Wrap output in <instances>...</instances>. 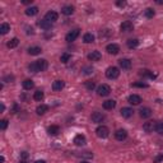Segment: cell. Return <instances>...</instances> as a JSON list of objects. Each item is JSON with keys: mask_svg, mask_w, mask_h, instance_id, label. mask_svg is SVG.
Listing matches in <instances>:
<instances>
[{"mask_svg": "<svg viewBox=\"0 0 163 163\" xmlns=\"http://www.w3.org/2000/svg\"><path fill=\"white\" fill-rule=\"evenodd\" d=\"M14 78L13 76H5V78H4V80H13Z\"/></svg>", "mask_w": 163, "mask_h": 163, "instance_id": "f6af8a7d", "label": "cell"}, {"mask_svg": "<svg viewBox=\"0 0 163 163\" xmlns=\"http://www.w3.org/2000/svg\"><path fill=\"white\" fill-rule=\"evenodd\" d=\"M48 111V106L47 105H40L37 108H36V112H37V115H43V113H46Z\"/></svg>", "mask_w": 163, "mask_h": 163, "instance_id": "d4e9b609", "label": "cell"}, {"mask_svg": "<svg viewBox=\"0 0 163 163\" xmlns=\"http://www.w3.org/2000/svg\"><path fill=\"white\" fill-rule=\"evenodd\" d=\"M101 58H102V55L100 51H92L91 54H88V60H91V61H100Z\"/></svg>", "mask_w": 163, "mask_h": 163, "instance_id": "2e32d148", "label": "cell"}, {"mask_svg": "<svg viewBox=\"0 0 163 163\" xmlns=\"http://www.w3.org/2000/svg\"><path fill=\"white\" fill-rule=\"evenodd\" d=\"M6 128H8V120L4 119V120L0 121V129H1V130H5Z\"/></svg>", "mask_w": 163, "mask_h": 163, "instance_id": "74e56055", "label": "cell"}, {"mask_svg": "<svg viewBox=\"0 0 163 163\" xmlns=\"http://www.w3.org/2000/svg\"><path fill=\"white\" fill-rule=\"evenodd\" d=\"M85 88H87L88 91H93V89L96 88V84H94V82H91V80L85 82Z\"/></svg>", "mask_w": 163, "mask_h": 163, "instance_id": "e575fe53", "label": "cell"}, {"mask_svg": "<svg viewBox=\"0 0 163 163\" xmlns=\"http://www.w3.org/2000/svg\"><path fill=\"white\" fill-rule=\"evenodd\" d=\"M91 119H92V121L94 122V124H101V122L105 120V115L102 112H93Z\"/></svg>", "mask_w": 163, "mask_h": 163, "instance_id": "ba28073f", "label": "cell"}, {"mask_svg": "<svg viewBox=\"0 0 163 163\" xmlns=\"http://www.w3.org/2000/svg\"><path fill=\"white\" fill-rule=\"evenodd\" d=\"M83 41H84V43H92L94 41V36L92 33H85L83 37Z\"/></svg>", "mask_w": 163, "mask_h": 163, "instance_id": "4dcf8cb0", "label": "cell"}, {"mask_svg": "<svg viewBox=\"0 0 163 163\" xmlns=\"http://www.w3.org/2000/svg\"><path fill=\"white\" fill-rule=\"evenodd\" d=\"M20 163H26V162H20Z\"/></svg>", "mask_w": 163, "mask_h": 163, "instance_id": "f907efd6", "label": "cell"}, {"mask_svg": "<svg viewBox=\"0 0 163 163\" xmlns=\"http://www.w3.org/2000/svg\"><path fill=\"white\" fill-rule=\"evenodd\" d=\"M22 156H23V158H27V153H26V152H23Z\"/></svg>", "mask_w": 163, "mask_h": 163, "instance_id": "c3c4849f", "label": "cell"}, {"mask_svg": "<svg viewBox=\"0 0 163 163\" xmlns=\"http://www.w3.org/2000/svg\"><path fill=\"white\" fill-rule=\"evenodd\" d=\"M37 13H38L37 6H30L26 9V15H28V17H33V15H36Z\"/></svg>", "mask_w": 163, "mask_h": 163, "instance_id": "603a6c76", "label": "cell"}, {"mask_svg": "<svg viewBox=\"0 0 163 163\" xmlns=\"http://www.w3.org/2000/svg\"><path fill=\"white\" fill-rule=\"evenodd\" d=\"M35 163H46V162H45L43 159H38V161H36Z\"/></svg>", "mask_w": 163, "mask_h": 163, "instance_id": "bcb514c9", "label": "cell"}, {"mask_svg": "<svg viewBox=\"0 0 163 163\" xmlns=\"http://www.w3.org/2000/svg\"><path fill=\"white\" fill-rule=\"evenodd\" d=\"M140 117H143V119H149L150 116H152V110H150L149 107H143L140 108Z\"/></svg>", "mask_w": 163, "mask_h": 163, "instance_id": "5bb4252c", "label": "cell"}, {"mask_svg": "<svg viewBox=\"0 0 163 163\" xmlns=\"http://www.w3.org/2000/svg\"><path fill=\"white\" fill-rule=\"evenodd\" d=\"M120 30H121V32L129 33V32H133V31H134V24H133L131 22H130V20H125V22H122V23H121Z\"/></svg>", "mask_w": 163, "mask_h": 163, "instance_id": "5b68a950", "label": "cell"}, {"mask_svg": "<svg viewBox=\"0 0 163 163\" xmlns=\"http://www.w3.org/2000/svg\"><path fill=\"white\" fill-rule=\"evenodd\" d=\"M119 65H120V68L128 70V69L131 68V60L130 59H121V60H119Z\"/></svg>", "mask_w": 163, "mask_h": 163, "instance_id": "9a60e30c", "label": "cell"}, {"mask_svg": "<svg viewBox=\"0 0 163 163\" xmlns=\"http://www.w3.org/2000/svg\"><path fill=\"white\" fill-rule=\"evenodd\" d=\"M139 74L143 75V76H148V78H156V74H153L152 71L146 70V69H143V70H140Z\"/></svg>", "mask_w": 163, "mask_h": 163, "instance_id": "f546056e", "label": "cell"}, {"mask_svg": "<svg viewBox=\"0 0 163 163\" xmlns=\"http://www.w3.org/2000/svg\"><path fill=\"white\" fill-rule=\"evenodd\" d=\"M36 64H37L40 71H45V70H47V68H48V63H47V60H45V59L37 60V61H36Z\"/></svg>", "mask_w": 163, "mask_h": 163, "instance_id": "8fae6325", "label": "cell"}, {"mask_svg": "<svg viewBox=\"0 0 163 163\" xmlns=\"http://www.w3.org/2000/svg\"><path fill=\"white\" fill-rule=\"evenodd\" d=\"M71 59V55L70 54H68V52H65V54L61 55V58H60V61L61 63H64V64H66L69 60Z\"/></svg>", "mask_w": 163, "mask_h": 163, "instance_id": "836d02e7", "label": "cell"}, {"mask_svg": "<svg viewBox=\"0 0 163 163\" xmlns=\"http://www.w3.org/2000/svg\"><path fill=\"white\" fill-rule=\"evenodd\" d=\"M156 126H157V121H146L143 125V130L145 133H153L156 131Z\"/></svg>", "mask_w": 163, "mask_h": 163, "instance_id": "277c9868", "label": "cell"}, {"mask_svg": "<svg viewBox=\"0 0 163 163\" xmlns=\"http://www.w3.org/2000/svg\"><path fill=\"white\" fill-rule=\"evenodd\" d=\"M4 110H5V106H4V103H1V105H0V111L4 112Z\"/></svg>", "mask_w": 163, "mask_h": 163, "instance_id": "7bdbcfd3", "label": "cell"}, {"mask_svg": "<svg viewBox=\"0 0 163 163\" xmlns=\"http://www.w3.org/2000/svg\"><path fill=\"white\" fill-rule=\"evenodd\" d=\"M85 143H87V139H85L84 135H82V134H79V135H76L74 138V144L78 145V146H83Z\"/></svg>", "mask_w": 163, "mask_h": 163, "instance_id": "4fadbf2b", "label": "cell"}, {"mask_svg": "<svg viewBox=\"0 0 163 163\" xmlns=\"http://www.w3.org/2000/svg\"><path fill=\"white\" fill-rule=\"evenodd\" d=\"M116 5H117V6H125V5H126V1H117Z\"/></svg>", "mask_w": 163, "mask_h": 163, "instance_id": "b9f144b4", "label": "cell"}, {"mask_svg": "<svg viewBox=\"0 0 163 163\" xmlns=\"http://www.w3.org/2000/svg\"><path fill=\"white\" fill-rule=\"evenodd\" d=\"M38 26L42 28V30H50V28L52 27V23L51 22H48V20H46V19H41L40 22H38Z\"/></svg>", "mask_w": 163, "mask_h": 163, "instance_id": "ffe728a7", "label": "cell"}, {"mask_svg": "<svg viewBox=\"0 0 163 163\" xmlns=\"http://www.w3.org/2000/svg\"><path fill=\"white\" fill-rule=\"evenodd\" d=\"M28 69H30V71H32V73H38V71H40V70H38V66H37V64H36V63L30 64Z\"/></svg>", "mask_w": 163, "mask_h": 163, "instance_id": "8d00e7d4", "label": "cell"}, {"mask_svg": "<svg viewBox=\"0 0 163 163\" xmlns=\"http://www.w3.org/2000/svg\"><path fill=\"white\" fill-rule=\"evenodd\" d=\"M128 101H129V103H131V105H139L141 102V97L138 96V94H131L129 97Z\"/></svg>", "mask_w": 163, "mask_h": 163, "instance_id": "44dd1931", "label": "cell"}, {"mask_svg": "<svg viewBox=\"0 0 163 163\" xmlns=\"http://www.w3.org/2000/svg\"><path fill=\"white\" fill-rule=\"evenodd\" d=\"M42 50H41V47L38 46H33V47H30L28 48V54L32 55V56H36V55H40Z\"/></svg>", "mask_w": 163, "mask_h": 163, "instance_id": "cb8c5ba5", "label": "cell"}, {"mask_svg": "<svg viewBox=\"0 0 163 163\" xmlns=\"http://www.w3.org/2000/svg\"><path fill=\"white\" fill-rule=\"evenodd\" d=\"M79 35H80V30H73L71 32H69V33L65 36V40L68 41V42H73V41H75L76 38L79 37Z\"/></svg>", "mask_w": 163, "mask_h": 163, "instance_id": "8992f818", "label": "cell"}, {"mask_svg": "<svg viewBox=\"0 0 163 163\" xmlns=\"http://www.w3.org/2000/svg\"><path fill=\"white\" fill-rule=\"evenodd\" d=\"M23 4H32V0H23Z\"/></svg>", "mask_w": 163, "mask_h": 163, "instance_id": "ee69618b", "label": "cell"}, {"mask_svg": "<svg viewBox=\"0 0 163 163\" xmlns=\"http://www.w3.org/2000/svg\"><path fill=\"white\" fill-rule=\"evenodd\" d=\"M116 107V101L113 100H107L103 102V108L105 110H113Z\"/></svg>", "mask_w": 163, "mask_h": 163, "instance_id": "d6986e66", "label": "cell"}, {"mask_svg": "<svg viewBox=\"0 0 163 163\" xmlns=\"http://www.w3.org/2000/svg\"><path fill=\"white\" fill-rule=\"evenodd\" d=\"M33 100H35V101L41 102V101L43 100V92H42V91H37V92H35V94H33Z\"/></svg>", "mask_w": 163, "mask_h": 163, "instance_id": "1f68e13d", "label": "cell"}, {"mask_svg": "<svg viewBox=\"0 0 163 163\" xmlns=\"http://www.w3.org/2000/svg\"><path fill=\"white\" fill-rule=\"evenodd\" d=\"M48 134H50V135H58V134L60 133V128L58 125H51L50 128H48Z\"/></svg>", "mask_w": 163, "mask_h": 163, "instance_id": "484cf974", "label": "cell"}, {"mask_svg": "<svg viewBox=\"0 0 163 163\" xmlns=\"http://www.w3.org/2000/svg\"><path fill=\"white\" fill-rule=\"evenodd\" d=\"M18 43H19V40L17 37H14V38H12L9 42L6 43V46L9 47V48H14V47H17L18 46Z\"/></svg>", "mask_w": 163, "mask_h": 163, "instance_id": "f1b7e54d", "label": "cell"}, {"mask_svg": "<svg viewBox=\"0 0 163 163\" xmlns=\"http://www.w3.org/2000/svg\"><path fill=\"white\" fill-rule=\"evenodd\" d=\"M80 163H89V162H87V161H82Z\"/></svg>", "mask_w": 163, "mask_h": 163, "instance_id": "681fc988", "label": "cell"}, {"mask_svg": "<svg viewBox=\"0 0 163 163\" xmlns=\"http://www.w3.org/2000/svg\"><path fill=\"white\" fill-rule=\"evenodd\" d=\"M97 93H98V96H101V97H106L111 93V88H110V85H107V84H101L100 87L97 88Z\"/></svg>", "mask_w": 163, "mask_h": 163, "instance_id": "3957f363", "label": "cell"}, {"mask_svg": "<svg viewBox=\"0 0 163 163\" xmlns=\"http://www.w3.org/2000/svg\"><path fill=\"white\" fill-rule=\"evenodd\" d=\"M9 31H10V24L3 23L1 26H0V33H1V35H6Z\"/></svg>", "mask_w": 163, "mask_h": 163, "instance_id": "83f0119b", "label": "cell"}, {"mask_svg": "<svg viewBox=\"0 0 163 163\" xmlns=\"http://www.w3.org/2000/svg\"><path fill=\"white\" fill-rule=\"evenodd\" d=\"M58 18H59V14L56 13V12H54V10L47 12L46 15H45V19L48 20V22H51V23L56 22V20H58Z\"/></svg>", "mask_w": 163, "mask_h": 163, "instance_id": "9c48e42d", "label": "cell"}, {"mask_svg": "<svg viewBox=\"0 0 163 163\" xmlns=\"http://www.w3.org/2000/svg\"><path fill=\"white\" fill-rule=\"evenodd\" d=\"M131 87H139V88H148V84L146 83H133Z\"/></svg>", "mask_w": 163, "mask_h": 163, "instance_id": "f35d334b", "label": "cell"}, {"mask_svg": "<svg viewBox=\"0 0 163 163\" xmlns=\"http://www.w3.org/2000/svg\"><path fill=\"white\" fill-rule=\"evenodd\" d=\"M61 13H63L64 15H71L73 13H74V6H71V5H64L63 8H61Z\"/></svg>", "mask_w": 163, "mask_h": 163, "instance_id": "ac0fdd59", "label": "cell"}, {"mask_svg": "<svg viewBox=\"0 0 163 163\" xmlns=\"http://www.w3.org/2000/svg\"><path fill=\"white\" fill-rule=\"evenodd\" d=\"M138 46H139V40L138 38H130L128 41V47L129 48H135Z\"/></svg>", "mask_w": 163, "mask_h": 163, "instance_id": "4316f807", "label": "cell"}, {"mask_svg": "<svg viewBox=\"0 0 163 163\" xmlns=\"http://www.w3.org/2000/svg\"><path fill=\"white\" fill-rule=\"evenodd\" d=\"M115 138H116V140L122 141L128 138V133H126V130H124V129H119L115 131Z\"/></svg>", "mask_w": 163, "mask_h": 163, "instance_id": "30bf717a", "label": "cell"}, {"mask_svg": "<svg viewBox=\"0 0 163 163\" xmlns=\"http://www.w3.org/2000/svg\"><path fill=\"white\" fill-rule=\"evenodd\" d=\"M156 131L158 134H163V121H158L156 126Z\"/></svg>", "mask_w": 163, "mask_h": 163, "instance_id": "d590c367", "label": "cell"}, {"mask_svg": "<svg viewBox=\"0 0 163 163\" xmlns=\"http://www.w3.org/2000/svg\"><path fill=\"white\" fill-rule=\"evenodd\" d=\"M144 15L148 19H150V18H153L154 17V10L152 9V8H146V9L144 10Z\"/></svg>", "mask_w": 163, "mask_h": 163, "instance_id": "d6a6232c", "label": "cell"}, {"mask_svg": "<svg viewBox=\"0 0 163 163\" xmlns=\"http://www.w3.org/2000/svg\"><path fill=\"white\" fill-rule=\"evenodd\" d=\"M120 75V70L119 68L116 66H110L107 70H106V76H107L108 79H117Z\"/></svg>", "mask_w": 163, "mask_h": 163, "instance_id": "6da1fadb", "label": "cell"}, {"mask_svg": "<svg viewBox=\"0 0 163 163\" xmlns=\"http://www.w3.org/2000/svg\"><path fill=\"white\" fill-rule=\"evenodd\" d=\"M83 73H84V74H91V73H93V69L92 68H84Z\"/></svg>", "mask_w": 163, "mask_h": 163, "instance_id": "ab89813d", "label": "cell"}, {"mask_svg": "<svg viewBox=\"0 0 163 163\" xmlns=\"http://www.w3.org/2000/svg\"><path fill=\"white\" fill-rule=\"evenodd\" d=\"M106 51H107L108 54H111V55H117L120 52V46L116 45V43H110V45L106 46Z\"/></svg>", "mask_w": 163, "mask_h": 163, "instance_id": "52a82bcc", "label": "cell"}, {"mask_svg": "<svg viewBox=\"0 0 163 163\" xmlns=\"http://www.w3.org/2000/svg\"><path fill=\"white\" fill-rule=\"evenodd\" d=\"M96 134H97V136H98V138L105 139V138H107L110 135V130H108L107 126L101 125V126H98V128L96 129Z\"/></svg>", "mask_w": 163, "mask_h": 163, "instance_id": "7a4b0ae2", "label": "cell"}, {"mask_svg": "<svg viewBox=\"0 0 163 163\" xmlns=\"http://www.w3.org/2000/svg\"><path fill=\"white\" fill-rule=\"evenodd\" d=\"M120 112H121V116H122V117H125V119H129V117L133 116L134 110L130 108V107H122Z\"/></svg>", "mask_w": 163, "mask_h": 163, "instance_id": "7c38bea8", "label": "cell"}, {"mask_svg": "<svg viewBox=\"0 0 163 163\" xmlns=\"http://www.w3.org/2000/svg\"><path fill=\"white\" fill-rule=\"evenodd\" d=\"M23 88L26 89V91H31V89H33V88H35V83H33V80H31V79H26V80H23Z\"/></svg>", "mask_w": 163, "mask_h": 163, "instance_id": "7402d4cb", "label": "cell"}, {"mask_svg": "<svg viewBox=\"0 0 163 163\" xmlns=\"http://www.w3.org/2000/svg\"><path fill=\"white\" fill-rule=\"evenodd\" d=\"M161 161H163V154H159V156H158L156 159H154V163H159Z\"/></svg>", "mask_w": 163, "mask_h": 163, "instance_id": "60d3db41", "label": "cell"}, {"mask_svg": "<svg viewBox=\"0 0 163 163\" xmlns=\"http://www.w3.org/2000/svg\"><path fill=\"white\" fill-rule=\"evenodd\" d=\"M4 159H5V158H4V157H3V156H1V157H0V162H1V163H3V162H4Z\"/></svg>", "mask_w": 163, "mask_h": 163, "instance_id": "7dc6e473", "label": "cell"}, {"mask_svg": "<svg viewBox=\"0 0 163 163\" xmlns=\"http://www.w3.org/2000/svg\"><path fill=\"white\" fill-rule=\"evenodd\" d=\"M65 87V83L63 80H55L54 83H52V89H54L55 92H59V91H61Z\"/></svg>", "mask_w": 163, "mask_h": 163, "instance_id": "e0dca14e", "label": "cell"}]
</instances>
